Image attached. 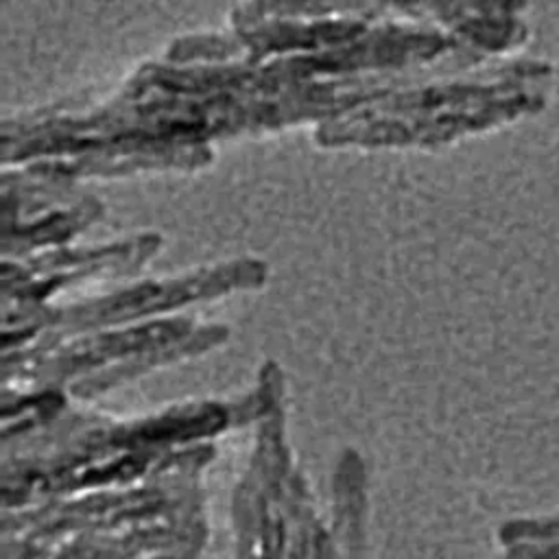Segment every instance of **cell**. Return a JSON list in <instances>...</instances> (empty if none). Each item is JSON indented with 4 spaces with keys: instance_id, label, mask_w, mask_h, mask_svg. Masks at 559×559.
Wrapping results in <instances>:
<instances>
[]
</instances>
